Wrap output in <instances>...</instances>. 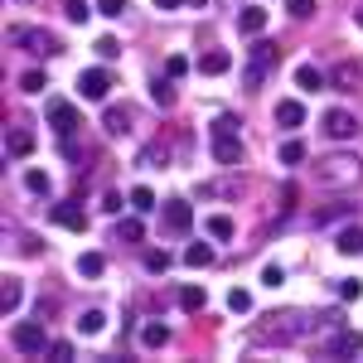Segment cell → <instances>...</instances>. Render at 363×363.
<instances>
[{
  "label": "cell",
  "mask_w": 363,
  "mask_h": 363,
  "mask_svg": "<svg viewBox=\"0 0 363 363\" xmlns=\"http://www.w3.org/2000/svg\"><path fill=\"white\" fill-rule=\"evenodd\" d=\"M359 179H363V165H359L354 150H330V155L315 160V184L330 189V194H349V189H359Z\"/></svg>",
  "instance_id": "6da1fadb"
},
{
  "label": "cell",
  "mask_w": 363,
  "mask_h": 363,
  "mask_svg": "<svg viewBox=\"0 0 363 363\" xmlns=\"http://www.w3.org/2000/svg\"><path fill=\"white\" fill-rule=\"evenodd\" d=\"M310 325H315V320H310V315H301V310H272V315H262L257 339H262V344H296Z\"/></svg>",
  "instance_id": "7a4b0ae2"
},
{
  "label": "cell",
  "mask_w": 363,
  "mask_h": 363,
  "mask_svg": "<svg viewBox=\"0 0 363 363\" xmlns=\"http://www.w3.org/2000/svg\"><path fill=\"white\" fill-rule=\"evenodd\" d=\"M238 126H242V121L228 116V112L213 121V160H218V165H238V160H242V136H238Z\"/></svg>",
  "instance_id": "3957f363"
},
{
  "label": "cell",
  "mask_w": 363,
  "mask_h": 363,
  "mask_svg": "<svg viewBox=\"0 0 363 363\" xmlns=\"http://www.w3.org/2000/svg\"><path fill=\"white\" fill-rule=\"evenodd\" d=\"M49 330L39 325V320H25V325H15V349L20 354H49Z\"/></svg>",
  "instance_id": "277c9868"
},
{
  "label": "cell",
  "mask_w": 363,
  "mask_h": 363,
  "mask_svg": "<svg viewBox=\"0 0 363 363\" xmlns=\"http://www.w3.org/2000/svg\"><path fill=\"white\" fill-rule=\"evenodd\" d=\"M160 223H165V233H174V238H184V233L194 228V208H189L184 199H169L165 208H160Z\"/></svg>",
  "instance_id": "5b68a950"
},
{
  "label": "cell",
  "mask_w": 363,
  "mask_h": 363,
  "mask_svg": "<svg viewBox=\"0 0 363 363\" xmlns=\"http://www.w3.org/2000/svg\"><path fill=\"white\" fill-rule=\"evenodd\" d=\"M49 126L68 140L78 126H83V121H78V107H73V102H63V97H54V102H49Z\"/></svg>",
  "instance_id": "8992f818"
},
{
  "label": "cell",
  "mask_w": 363,
  "mask_h": 363,
  "mask_svg": "<svg viewBox=\"0 0 363 363\" xmlns=\"http://www.w3.org/2000/svg\"><path fill=\"white\" fill-rule=\"evenodd\" d=\"M78 87H83V97H87V102H102V97L112 92V73H107V68H83Z\"/></svg>",
  "instance_id": "52a82bcc"
},
{
  "label": "cell",
  "mask_w": 363,
  "mask_h": 363,
  "mask_svg": "<svg viewBox=\"0 0 363 363\" xmlns=\"http://www.w3.org/2000/svg\"><path fill=\"white\" fill-rule=\"evenodd\" d=\"M54 223L68 228V233H87V213L78 199H63V203H54Z\"/></svg>",
  "instance_id": "ba28073f"
},
{
  "label": "cell",
  "mask_w": 363,
  "mask_h": 363,
  "mask_svg": "<svg viewBox=\"0 0 363 363\" xmlns=\"http://www.w3.org/2000/svg\"><path fill=\"white\" fill-rule=\"evenodd\" d=\"M10 39H15V44H29V49H34V54H58V39L54 34H49V29H10Z\"/></svg>",
  "instance_id": "9c48e42d"
},
{
  "label": "cell",
  "mask_w": 363,
  "mask_h": 363,
  "mask_svg": "<svg viewBox=\"0 0 363 363\" xmlns=\"http://www.w3.org/2000/svg\"><path fill=\"white\" fill-rule=\"evenodd\" d=\"M325 354H330V359H354V354H363V335L344 325V330H339V335L325 344Z\"/></svg>",
  "instance_id": "30bf717a"
},
{
  "label": "cell",
  "mask_w": 363,
  "mask_h": 363,
  "mask_svg": "<svg viewBox=\"0 0 363 363\" xmlns=\"http://www.w3.org/2000/svg\"><path fill=\"white\" fill-rule=\"evenodd\" d=\"M354 131H359L354 112H344V107H330V112H325V136L330 140H349Z\"/></svg>",
  "instance_id": "8fae6325"
},
{
  "label": "cell",
  "mask_w": 363,
  "mask_h": 363,
  "mask_svg": "<svg viewBox=\"0 0 363 363\" xmlns=\"http://www.w3.org/2000/svg\"><path fill=\"white\" fill-rule=\"evenodd\" d=\"M310 330H315V344L325 349V344L344 330V310H325V315H315V325H310Z\"/></svg>",
  "instance_id": "7c38bea8"
},
{
  "label": "cell",
  "mask_w": 363,
  "mask_h": 363,
  "mask_svg": "<svg viewBox=\"0 0 363 363\" xmlns=\"http://www.w3.org/2000/svg\"><path fill=\"white\" fill-rule=\"evenodd\" d=\"M277 126H281V131H296V126H306V107H301L296 97L277 102Z\"/></svg>",
  "instance_id": "4fadbf2b"
},
{
  "label": "cell",
  "mask_w": 363,
  "mask_h": 363,
  "mask_svg": "<svg viewBox=\"0 0 363 363\" xmlns=\"http://www.w3.org/2000/svg\"><path fill=\"white\" fill-rule=\"evenodd\" d=\"M228 68H233V54H228V49L199 54V73H203V78H218V73H228Z\"/></svg>",
  "instance_id": "5bb4252c"
},
{
  "label": "cell",
  "mask_w": 363,
  "mask_h": 363,
  "mask_svg": "<svg viewBox=\"0 0 363 363\" xmlns=\"http://www.w3.org/2000/svg\"><path fill=\"white\" fill-rule=\"evenodd\" d=\"M262 29H267V10H262V5H252V10H242V15H238V34L257 39Z\"/></svg>",
  "instance_id": "9a60e30c"
},
{
  "label": "cell",
  "mask_w": 363,
  "mask_h": 363,
  "mask_svg": "<svg viewBox=\"0 0 363 363\" xmlns=\"http://www.w3.org/2000/svg\"><path fill=\"white\" fill-rule=\"evenodd\" d=\"M20 301H25V281H20V277H5V286H0V310L10 315V310H20Z\"/></svg>",
  "instance_id": "2e32d148"
},
{
  "label": "cell",
  "mask_w": 363,
  "mask_h": 363,
  "mask_svg": "<svg viewBox=\"0 0 363 363\" xmlns=\"http://www.w3.org/2000/svg\"><path fill=\"white\" fill-rule=\"evenodd\" d=\"M335 247L344 252V257H359V252H363V223H349V228L335 238Z\"/></svg>",
  "instance_id": "e0dca14e"
},
{
  "label": "cell",
  "mask_w": 363,
  "mask_h": 363,
  "mask_svg": "<svg viewBox=\"0 0 363 363\" xmlns=\"http://www.w3.org/2000/svg\"><path fill=\"white\" fill-rule=\"evenodd\" d=\"M102 131H107V136L131 131V107H107V116H102Z\"/></svg>",
  "instance_id": "ac0fdd59"
},
{
  "label": "cell",
  "mask_w": 363,
  "mask_h": 363,
  "mask_svg": "<svg viewBox=\"0 0 363 363\" xmlns=\"http://www.w3.org/2000/svg\"><path fill=\"white\" fill-rule=\"evenodd\" d=\"M247 58H252V63H267V68H277V63H281V49H277V44H267V39L257 34V39H252V49H247Z\"/></svg>",
  "instance_id": "d6986e66"
},
{
  "label": "cell",
  "mask_w": 363,
  "mask_h": 363,
  "mask_svg": "<svg viewBox=\"0 0 363 363\" xmlns=\"http://www.w3.org/2000/svg\"><path fill=\"white\" fill-rule=\"evenodd\" d=\"M5 150H10L15 160H20V155H29V150H34V131H25V126H15V131H10V140H5Z\"/></svg>",
  "instance_id": "ffe728a7"
},
{
  "label": "cell",
  "mask_w": 363,
  "mask_h": 363,
  "mask_svg": "<svg viewBox=\"0 0 363 363\" xmlns=\"http://www.w3.org/2000/svg\"><path fill=\"white\" fill-rule=\"evenodd\" d=\"M203 306H208V291H203V286H184V291H179V310L199 315Z\"/></svg>",
  "instance_id": "44dd1931"
},
{
  "label": "cell",
  "mask_w": 363,
  "mask_h": 363,
  "mask_svg": "<svg viewBox=\"0 0 363 363\" xmlns=\"http://www.w3.org/2000/svg\"><path fill=\"white\" fill-rule=\"evenodd\" d=\"M296 87H306V92H320V87H325V73H320L315 63H301V68H296Z\"/></svg>",
  "instance_id": "7402d4cb"
},
{
  "label": "cell",
  "mask_w": 363,
  "mask_h": 363,
  "mask_svg": "<svg viewBox=\"0 0 363 363\" xmlns=\"http://www.w3.org/2000/svg\"><path fill=\"white\" fill-rule=\"evenodd\" d=\"M140 344H145V349H165L169 344V325H160V320L145 325V330H140Z\"/></svg>",
  "instance_id": "603a6c76"
},
{
  "label": "cell",
  "mask_w": 363,
  "mask_h": 363,
  "mask_svg": "<svg viewBox=\"0 0 363 363\" xmlns=\"http://www.w3.org/2000/svg\"><path fill=\"white\" fill-rule=\"evenodd\" d=\"M150 97H155V107H165V112H169V107H174V78H169V73H165V78H155Z\"/></svg>",
  "instance_id": "cb8c5ba5"
},
{
  "label": "cell",
  "mask_w": 363,
  "mask_h": 363,
  "mask_svg": "<svg viewBox=\"0 0 363 363\" xmlns=\"http://www.w3.org/2000/svg\"><path fill=\"white\" fill-rule=\"evenodd\" d=\"M267 73H272L267 63H252V58H247V68H242V87H247V92H257V87L267 83Z\"/></svg>",
  "instance_id": "d4e9b609"
},
{
  "label": "cell",
  "mask_w": 363,
  "mask_h": 363,
  "mask_svg": "<svg viewBox=\"0 0 363 363\" xmlns=\"http://www.w3.org/2000/svg\"><path fill=\"white\" fill-rule=\"evenodd\" d=\"M78 272H83V277H102V272H107V257H102V252H83V257H78Z\"/></svg>",
  "instance_id": "484cf974"
},
{
  "label": "cell",
  "mask_w": 363,
  "mask_h": 363,
  "mask_svg": "<svg viewBox=\"0 0 363 363\" xmlns=\"http://www.w3.org/2000/svg\"><path fill=\"white\" fill-rule=\"evenodd\" d=\"M102 330H107V315H102V310H83L78 335H102Z\"/></svg>",
  "instance_id": "4316f807"
},
{
  "label": "cell",
  "mask_w": 363,
  "mask_h": 363,
  "mask_svg": "<svg viewBox=\"0 0 363 363\" xmlns=\"http://www.w3.org/2000/svg\"><path fill=\"white\" fill-rule=\"evenodd\" d=\"M281 165H306V140H286V145H281Z\"/></svg>",
  "instance_id": "83f0119b"
},
{
  "label": "cell",
  "mask_w": 363,
  "mask_h": 363,
  "mask_svg": "<svg viewBox=\"0 0 363 363\" xmlns=\"http://www.w3.org/2000/svg\"><path fill=\"white\" fill-rule=\"evenodd\" d=\"M184 262H189V267H208V262H213V247H208V242H189V247H184Z\"/></svg>",
  "instance_id": "f1b7e54d"
},
{
  "label": "cell",
  "mask_w": 363,
  "mask_h": 363,
  "mask_svg": "<svg viewBox=\"0 0 363 363\" xmlns=\"http://www.w3.org/2000/svg\"><path fill=\"white\" fill-rule=\"evenodd\" d=\"M131 208H136V213H155V194H150L145 184H136V189H131Z\"/></svg>",
  "instance_id": "f546056e"
},
{
  "label": "cell",
  "mask_w": 363,
  "mask_h": 363,
  "mask_svg": "<svg viewBox=\"0 0 363 363\" xmlns=\"http://www.w3.org/2000/svg\"><path fill=\"white\" fill-rule=\"evenodd\" d=\"M145 272H155V277L169 272V252L165 247H150V252H145Z\"/></svg>",
  "instance_id": "4dcf8cb0"
},
{
  "label": "cell",
  "mask_w": 363,
  "mask_h": 363,
  "mask_svg": "<svg viewBox=\"0 0 363 363\" xmlns=\"http://www.w3.org/2000/svg\"><path fill=\"white\" fill-rule=\"evenodd\" d=\"M228 310H233V315H247V310H252V296L242 291V286H233V291H228Z\"/></svg>",
  "instance_id": "1f68e13d"
},
{
  "label": "cell",
  "mask_w": 363,
  "mask_h": 363,
  "mask_svg": "<svg viewBox=\"0 0 363 363\" xmlns=\"http://www.w3.org/2000/svg\"><path fill=\"white\" fill-rule=\"evenodd\" d=\"M116 238H126V242H140V238H145L140 218H121V223H116Z\"/></svg>",
  "instance_id": "d6a6232c"
},
{
  "label": "cell",
  "mask_w": 363,
  "mask_h": 363,
  "mask_svg": "<svg viewBox=\"0 0 363 363\" xmlns=\"http://www.w3.org/2000/svg\"><path fill=\"white\" fill-rule=\"evenodd\" d=\"M208 238H218V242H228V238H233V218H223V213H213V218H208Z\"/></svg>",
  "instance_id": "836d02e7"
},
{
  "label": "cell",
  "mask_w": 363,
  "mask_h": 363,
  "mask_svg": "<svg viewBox=\"0 0 363 363\" xmlns=\"http://www.w3.org/2000/svg\"><path fill=\"white\" fill-rule=\"evenodd\" d=\"M25 189H29V194H49L54 184H49V174H44V169H29V174H25Z\"/></svg>",
  "instance_id": "e575fe53"
},
{
  "label": "cell",
  "mask_w": 363,
  "mask_h": 363,
  "mask_svg": "<svg viewBox=\"0 0 363 363\" xmlns=\"http://www.w3.org/2000/svg\"><path fill=\"white\" fill-rule=\"evenodd\" d=\"M349 213H354V203H330V208L315 213V223H335V218H349Z\"/></svg>",
  "instance_id": "d590c367"
},
{
  "label": "cell",
  "mask_w": 363,
  "mask_h": 363,
  "mask_svg": "<svg viewBox=\"0 0 363 363\" xmlns=\"http://www.w3.org/2000/svg\"><path fill=\"white\" fill-rule=\"evenodd\" d=\"M20 87H25V92H44V87H49V78H44L39 68H29L25 78H20Z\"/></svg>",
  "instance_id": "8d00e7d4"
},
{
  "label": "cell",
  "mask_w": 363,
  "mask_h": 363,
  "mask_svg": "<svg viewBox=\"0 0 363 363\" xmlns=\"http://www.w3.org/2000/svg\"><path fill=\"white\" fill-rule=\"evenodd\" d=\"M63 15H68L73 25H83L87 15H92V5H83V0H68V5H63Z\"/></svg>",
  "instance_id": "74e56055"
},
{
  "label": "cell",
  "mask_w": 363,
  "mask_h": 363,
  "mask_svg": "<svg viewBox=\"0 0 363 363\" xmlns=\"http://www.w3.org/2000/svg\"><path fill=\"white\" fill-rule=\"evenodd\" d=\"M335 83L339 87H354V83H359V68H354V63H339V68H335Z\"/></svg>",
  "instance_id": "f35d334b"
},
{
  "label": "cell",
  "mask_w": 363,
  "mask_h": 363,
  "mask_svg": "<svg viewBox=\"0 0 363 363\" xmlns=\"http://www.w3.org/2000/svg\"><path fill=\"white\" fill-rule=\"evenodd\" d=\"M49 359H54V363H68V359H73V344H68V339H54V344H49Z\"/></svg>",
  "instance_id": "ab89813d"
},
{
  "label": "cell",
  "mask_w": 363,
  "mask_h": 363,
  "mask_svg": "<svg viewBox=\"0 0 363 363\" xmlns=\"http://www.w3.org/2000/svg\"><path fill=\"white\" fill-rule=\"evenodd\" d=\"M286 10H291L296 20H310V15H315V0H286Z\"/></svg>",
  "instance_id": "60d3db41"
},
{
  "label": "cell",
  "mask_w": 363,
  "mask_h": 363,
  "mask_svg": "<svg viewBox=\"0 0 363 363\" xmlns=\"http://www.w3.org/2000/svg\"><path fill=\"white\" fill-rule=\"evenodd\" d=\"M97 10H102L107 20H121V15H126V0H97Z\"/></svg>",
  "instance_id": "b9f144b4"
},
{
  "label": "cell",
  "mask_w": 363,
  "mask_h": 363,
  "mask_svg": "<svg viewBox=\"0 0 363 363\" xmlns=\"http://www.w3.org/2000/svg\"><path fill=\"white\" fill-rule=\"evenodd\" d=\"M121 54V44H116L112 34H102V39H97V58H116Z\"/></svg>",
  "instance_id": "7bdbcfd3"
},
{
  "label": "cell",
  "mask_w": 363,
  "mask_h": 363,
  "mask_svg": "<svg viewBox=\"0 0 363 363\" xmlns=\"http://www.w3.org/2000/svg\"><path fill=\"white\" fill-rule=\"evenodd\" d=\"M165 73H169V78H184V73H189V58H179V54L165 58Z\"/></svg>",
  "instance_id": "ee69618b"
},
{
  "label": "cell",
  "mask_w": 363,
  "mask_h": 363,
  "mask_svg": "<svg viewBox=\"0 0 363 363\" xmlns=\"http://www.w3.org/2000/svg\"><path fill=\"white\" fill-rule=\"evenodd\" d=\"M281 281H286V272H281L277 262H272V267H267V272H262V286H272V291H277Z\"/></svg>",
  "instance_id": "f6af8a7d"
},
{
  "label": "cell",
  "mask_w": 363,
  "mask_h": 363,
  "mask_svg": "<svg viewBox=\"0 0 363 363\" xmlns=\"http://www.w3.org/2000/svg\"><path fill=\"white\" fill-rule=\"evenodd\" d=\"M339 296H344V301H359V296H363V281H339Z\"/></svg>",
  "instance_id": "bcb514c9"
},
{
  "label": "cell",
  "mask_w": 363,
  "mask_h": 363,
  "mask_svg": "<svg viewBox=\"0 0 363 363\" xmlns=\"http://www.w3.org/2000/svg\"><path fill=\"white\" fill-rule=\"evenodd\" d=\"M296 199H301V189H296V184H281V208H286V213L296 208Z\"/></svg>",
  "instance_id": "7dc6e473"
},
{
  "label": "cell",
  "mask_w": 363,
  "mask_h": 363,
  "mask_svg": "<svg viewBox=\"0 0 363 363\" xmlns=\"http://www.w3.org/2000/svg\"><path fill=\"white\" fill-rule=\"evenodd\" d=\"M140 165H165V150H160V145H150V150H140Z\"/></svg>",
  "instance_id": "c3c4849f"
},
{
  "label": "cell",
  "mask_w": 363,
  "mask_h": 363,
  "mask_svg": "<svg viewBox=\"0 0 363 363\" xmlns=\"http://www.w3.org/2000/svg\"><path fill=\"white\" fill-rule=\"evenodd\" d=\"M184 0H155V10H179Z\"/></svg>",
  "instance_id": "681fc988"
},
{
  "label": "cell",
  "mask_w": 363,
  "mask_h": 363,
  "mask_svg": "<svg viewBox=\"0 0 363 363\" xmlns=\"http://www.w3.org/2000/svg\"><path fill=\"white\" fill-rule=\"evenodd\" d=\"M189 5H199V10H203V5H208V0H189Z\"/></svg>",
  "instance_id": "f907efd6"
},
{
  "label": "cell",
  "mask_w": 363,
  "mask_h": 363,
  "mask_svg": "<svg viewBox=\"0 0 363 363\" xmlns=\"http://www.w3.org/2000/svg\"><path fill=\"white\" fill-rule=\"evenodd\" d=\"M359 25H363V10H359Z\"/></svg>",
  "instance_id": "816d5d0a"
}]
</instances>
